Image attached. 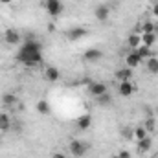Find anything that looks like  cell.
<instances>
[{
  "instance_id": "obj_5",
  "label": "cell",
  "mask_w": 158,
  "mask_h": 158,
  "mask_svg": "<svg viewBox=\"0 0 158 158\" xmlns=\"http://www.w3.org/2000/svg\"><path fill=\"white\" fill-rule=\"evenodd\" d=\"M20 40H22V35H20L17 30L9 28V30L4 31V42H6V44H9V46H19Z\"/></svg>"
},
{
  "instance_id": "obj_6",
  "label": "cell",
  "mask_w": 158,
  "mask_h": 158,
  "mask_svg": "<svg viewBox=\"0 0 158 158\" xmlns=\"http://www.w3.org/2000/svg\"><path fill=\"white\" fill-rule=\"evenodd\" d=\"M83 59H85L86 63H98V61L103 59V52H101L99 48H88V50H85Z\"/></svg>"
},
{
  "instance_id": "obj_23",
  "label": "cell",
  "mask_w": 158,
  "mask_h": 158,
  "mask_svg": "<svg viewBox=\"0 0 158 158\" xmlns=\"http://www.w3.org/2000/svg\"><path fill=\"white\" fill-rule=\"evenodd\" d=\"M134 52H136V53H138V55H140L143 61H145V59H149V57H153V52H151V48H149V46H145V44H140V46H138Z\"/></svg>"
},
{
  "instance_id": "obj_8",
  "label": "cell",
  "mask_w": 158,
  "mask_h": 158,
  "mask_svg": "<svg viewBox=\"0 0 158 158\" xmlns=\"http://www.w3.org/2000/svg\"><path fill=\"white\" fill-rule=\"evenodd\" d=\"M94 17L99 20V22H107L109 17H110V7L107 4H99L96 9H94Z\"/></svg>"
},
{
  "instance_id": "obj_7",
  "label": "cell",
  "mask_w": 158,
  "mask_h": 158,
  "mask_svg": "<svg viewBox=\"0 0 158 158\" xmlns=\"http://www.w3.org/2000/svg\"><path fill=\"white\" fill-rule=\"evenodd\" d=\"M140 64H143V59H142L134 50H131V52L125 55V66H129V68L134 70V68H138Z\"/></svg>"
},
{
  "instance_id": "obj_25",
  "label": "cell",
  "mask_w": 158,
  "mask_h": 158,
  "mask_svg": "<svg viewBox=\"0 0 158 158\" xmlns=\"http://www.w3.org/2000/svg\"><path fill=\"white\" fill-rule=\"evenodd\" d=\"M143 127L147 129V132H153L155 131V118H145V121H143Z\"/></svg>"
},
{
  "instance_id": "obj_17",
  "label": "cell",
  "mask_w": 158,
  "mask_h": 158,
  "mask_svg": "<svg viewBox=\"0 0 158 158\" xmlns=\"http://www.w3.org/2000/svg\"><path fill=\"white\" fill-rule=\"evenodd\" d=\"M145 63V68H147V72L149 74H153V76H156L158 74V57H149V59H145L143 61Z\"/></svg>"
},
{
  "instance_id": "obj_28",
  "label": "cell",
  "mask_w": 158,
  "mask_h": 158,
  "mask_svg": "<svg viewBox=\"0 0 158 158\" xmlns=\"http://www.w3.org/2000/svg\"><path fill=\"white\" fill-rule=\"evenodd\" d=\"M151 15H153L155 19H158V2L153 4V7H151Z\"/></svg>"
},
{
  "instance_id": "obj_3",
  "label": "cell",
  "mask_w": 158,
  "mask_h": 158,
  "mask_svg": "<svg viewBox=\"0 0 158 158\" xmlns=\"http://www.w3.org/2000/svg\"><path fill=\"white\" fill-rule=\"evenodd\" d=\"M44 7H46L50 17H59L63 13V9H64L61 0H44Z\"/></svg>"
},
{
  "instance_id": "obj_15",
  "label": "cell",
  "mask_w": 158,
  "mask_h": 158,
  "mask_svg": "<svg viewBox=\"0 0 158 158\" xmlns=\"http://www.w3.org/2000/svg\"><path fill=\"white\" fill-rule=\"evenodd\" d=\"M11 125H13L11 116L7 112H0V131L2 132H7V131H11Z\"/></svg>"
},
{
  "instance_id": "obj_30",
  "label": "cell",
  "mask_w": 158,
  "mask_h": 158,
  "mask_svg": "<svg viewBox=\"0 0 158 158\" xmlns=\"http://www.w3.org/2000/svg\"><path fill=\"white\" fill-rule=\"evenodd\" d=\"M52 158H66V156H64V153H59V151H55V153L52 155Z\"/></svg>"
},
{
  "instance_id": "obj_27",
  "label": "cell",
  "mask_w": 158,
  "mask_h": 158,
  "mask_svg": "<svg viewBox=\"0 0 158 158\" xmlns=\"http://www.w3.org/2000/svg\"><path fill=\"white\" fill-rule=\"evenodd\" d=\"M121 134H123L127 140H132V129H125V131H121Z\"/></svg>"
},
{
  "instance_id": "obj_24",
  "label": "cell",
  "mask_w": 158,
  "mask_h": 158,
  "mask_svg": "<svg viewBox=\"0 0 158 158\" xmlns=\"http://www.w3.org/2000/svg\"><path fill=\"white\" fill-rule=\"evenodd\" d=\"M96 99H98L99 105H110V103H112V96H110L109 92H107V94H101V96L96 98Z\"/></svg>"
},
{
  "instance_id": "obj_31",
  "label": "cell",
  "mask_w": 158,
  "mask_h": 158,
  "mask_svg": "<svg viewBox=\"0 0 158 158\" xmlns=\"http://www.w3.org/2000/svg\"><path fill=\"white\" fill-rule=\"evenodd\" d=\"M13 0H0V4H4V6H7V4H11Z\"/></svg>"
},
{
  "instance_id": "obj_21",
  "label": "cell",
  "mask_w": 158,
  "mask_h": 158,
  "mask_svg": "<svg viewBox=\"0 0 158 158\" xmlns=\"http://www.w3.org/2000/svg\"><path fill=\"white\" fill-rule=\"evenodd\" d=\"M86 33H88V31H86L85 28H72L66 35H68V39L70 40H79V39H83Z\"/></svg>"
},
{
  "instance_id": "obj_13",
  "label": "cell",
  "mask_w": 158,
  "mask_h": 158,
  "mask_svg": "<svg viewBox=\"0 0 158 158\" xmlns=\"http://www.w3.org/2000/svg\"><path fill=\"white\" fill-rule=\"evenodd\" d=\"M151 147H153V138H143V140H138L136 142V149H138V153L140 155H143V153H149L151 151Z\"/></svg>"
},
{
  "instance_id": "obj_18",
  "label": "cell",
  "mask_w": 158,
  "mask_h": 158,
  "mask_svg": "<svg viewBox=\"0 0 158 158\" xmlns=\"http://www.w3.org/2000/svg\"><path fill=\"white\" fill-rule=\"evenodd\" d=\"M19 103V99H17V96L13 94V92H6V94H2V105L7 109V107H13V105H17Z\"/></svg>"
},
{
  "instance_id": "obj_14",
  "label": "cell",
  "mask_w": 158,
  "mask_h": 158,
  "mask_svg": "<svg viewBox=\"0 0 158 158\" xmlns=\"http://www.w3.org/2000/svg\"><path fill=\"white\" fill-rule=\"evenodd\" d=\"M116 79H118L119 83H123V81H131L132 79V68H129V66H123V68H119L116 70Z\"/></svg>"
},
{
  "instance_id": "obj_1",
  "label": "cell",
  "mask_w": 158,
  "mask_h": 158,
  "mask_svg": "<svg viewBox=\"0 0 158 158\" xmlns=\"http://www.w3.org/2000/svg\"><path fill=\"white\" fill-rule=\"evenodd\" d=\"M17 59H19L26 68H33V66H37V64L42 63V52H35V53H31V52H22V50H19Z\"/></svg>"
},
{
  "instance_id": "obj_29",
  "label": "cell",
  "mask_w": 158,
  "mask_h": 158,
  "mask_svg": "<svg viewBox=\"0 0 158 158\" xmlns=\"http://www.w3.org/2000/svg\"><path fill=\"white\" fill-rule=\"evenodd\" d=\"M118 158H131V153H129V151H119Z\"/></svg>"
},
{
  "instance_id": "obj_11",
  "label": "cell",
  "mask_w": 158,
  "mask_h": 158,
  "mask_svg": "<svg viewBox=\"0 0 158 158\" xmlns=\"http://www.w3.org/2000/svg\"><path fill=\"white\" fill-rule=\"evenodd\" d=\"M118 94L121 96V98H131V96L134 94V85H132L131 81H123V83H119Z\"/></svg>"
},
{
  "instance_id": "obj_20",
  "label": "cell",
  "mask_w": 158,
  "mask_h": 158,
  "mask_svg": "<svg viewBox=\"0 0 158 158\" xmlns=\"http://www.w3.org/2000/svg\"><path fill=\"white\" fill-rule=\"evenodd\" d=\"M35 110L42 114V116H48L50 112H52V109H50V103L46 101V99H39L37 103H35Z\"/></svg>"
},
{
  "instance_id": "obj_32",
  "label": "cell",
  "mask_w": 158,
  "mask_h": 158,
  "mask_svg": "<svg viewBox=\"0 0 158 158\" xmlns=\"http://www.w3.org/2000/svg\"><path fill=\"white\" fill-rule=\"evenodd\" d=\"M155 158H158V156H155Z\"/></svg>"
},
{
  "instance_id": "obj_26",
  "label": "cell",
  "mask_w": 158,
  "mask_h": 158,
  "mask_svg": "<svg viewBox=\"0 0 158 158\" xmlns=\"http://www.w3.org/2000/svg\"><path fill=\"white\" fill-rule=\"evenodd\" d=\"M143 31H155V24H153V22H145V24L142 26V31H140V33H143Z\"/></svg>"
},
{
  "instance_id": "obj_19",
  "label": "cell",
  "mask_w": 158,
  "mask_h": 158,
  "mask_svg": "<svg viewBox=\"0 0 158 158\" xmlns=\"http://www.w3.org/2000/svg\"><path fill=\"white\" fill-rule=\"evenodd\" d=\"M149 136V132H147V129L143 127V125H136V127H132V138L138 142V140H143V138H147Z\"/></svg>"
},
{
  "instance_id": "obj_9",
  "label": "cell",
  "mask_w": 158,
  "mask_h": 158,
  "mask_svg": "<svg viewBox=\"0 0 158 158\" xmlns=\"http://www.w3.org/2000/svg\"><path fill=\"white\" fill-rule=\"evenodd\" d=\"M20 50H22V52H31V53H35V52H42V44H40L39 40L28 39L20 44Z\"/></svg>"
},
{
  "instance_id": "obj_10",
  "label": "cell",
  "mask_w": 158,
  "mask_h": 158,
  "mask_svg": "<svg viewBox=\"0 0 158 158\" xmlns=\"http://www.w3.org/2000/svg\"><path fill=\"white\" fill-rule=\"evenodd\" d=\"M92 123H94V118H92V114H88V112L81 114V116L77 118V121H76V125H77L79 131H86V129H90Z\"/></svg>"
},
{
  "instance_id": "obj_2",
  "label": "cell",
  "mask_w": 158,
  "mask_h": 158,
  "mask_svg": "<svg viewBox=\"0 0 158 158\" xmlns=\"http://www.w3.org/2000/svg\"><path fill=\"white\" fill-rule=\"evenodd\" d=\"M68 151H70V155L76 158H81L86 155V151H88V143L86 142H83V140H72L70 142V145H68Z\"/></svg>"
},
{
  "instance_id": "obj_16",
  "label": "cell",
  "mask_w": 158,
  "mask_h": 158,
  "mask_svg": "<svg viewBox=\"0 0 158 158\" xmlns=\"http://www.w3.org/2000/svg\"><path fill=\"white\" fill-rule=\"evenodd\" d=\"M140 44H142V33H140V31H136V33H131V35L127 37V46H129L131 50H136Z\"/></svg>"
},
{
  "instance_id": "obj_4",
  "label": "cell",
  "mask_w": 158,
  "mask_h": 158,
  "mask_svg": "<svg viewBox=\"0 0 158 158\" xmlns=\"http://www.w3.org/2000/svg\"><path fill=\"white\" fill-rule=\"evenodd\" d=\"M88 92H90V96L99 98L101 94H107L109 88H107V85L101 83V81H88Z\"/></svg>"
},
{
  "instance_id": "obj_22",
  "label": "cell",
  "mask_w": 158,
  "mask_h": 158,
  "mask_svg": "<svg viewBox=\"0 0 158 158\" xmlns=\"http://www.w3.org/2000/svg\"><path fill=\"white\" fill-rule=\"evenodd\" d=\"M155 42H156V31H143L142 33V44L151 48Z\"/></svg>"
},
{
  "instance_id": "obj_12",
  "label": "cell",
  "mask_w": 158,
  "mask_h": 158,
  "mask_svg": "<svg viewBox=\"0 0 158 158\" xmlns=\"http://www.w3.org/2000/svg\"><path fill=\"white\" fill-rule=\"evenodd\" d=\"M44 77H46V81H50V83H55V81L61 79V72H59L57 66H46V70H44Z\"/></svg>"
}]
</instances>
